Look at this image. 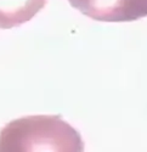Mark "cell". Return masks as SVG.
Segmentation results:
<instances>
[{
    "instance_id": "6da1fadb",
    "label": "cell",
    "mask_w": 147,
    "mask_h": 152,
    "mask_svg": "<svg viewBox=\"0 0 147 152\" xmlns=\"http://www.w3.org/2000/svg\"><path fill=\"white\" fill-rule=\"evenodd\" d=\"M80 135L56 116L12 121L0 132V151H83Z\"/></svg>"
},
{
    "instance_id": "3957f363",
    "label": "cell",
    "mask_w": 147,
    "mask_h": 152,
    "mask_svg": "<svg viewBox=\"0 0 147 152\" xmlns=\"http://www.w3.org/2000/svg\"><path fill=\"white\" fill-rule=\"evenodd\" d=\"M47 0H0V28L9 29L28 22Z\"/></svg>"
},
{
    "instance_id": "7a4b0ae2",
    "label": "cell",
    "mask_w": 147,
    "mask_h": 152,
    "mask_svg": "<svg viewBox=\"0 0 147 152\" xmlns=\"http://www.w3.org/2000/svg\"><path fill=\"white\" fill-rule=\"evenodd\" d=\"M82 14L101 22H130L147 16V0H68Z\"/></svg>"
}]
</instances>
